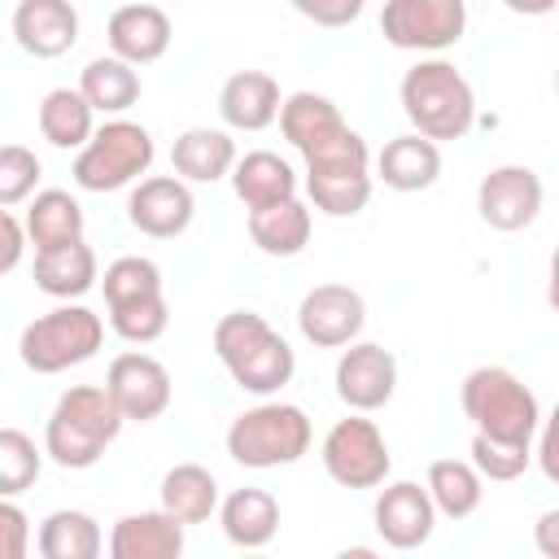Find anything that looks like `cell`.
Masks as SVG:
<instances>
[{
    "label": "cell",
    "instance_id": "cell-1",
    "mask_svg": "<svg viewBox=\"0 0 559 559\" xmlns=\"http://www.w3.org/2000/svg\"><path fill=\"white\" fill-rule=\"evenodd\" d=\"M214 358L223 362V371L231 376L236 389L253 393V397H271L280 393L293 371H297V354L293 345L258 314V310H231L214 323Z\"/></svg>",
    "mask_w": 559,
    "mask_h": 559
},
{
    "label": "cell",
    "instance_id": "cell-2",
    "mask_svg": "<svg viewBox=\"0 0 559 559\" xmlns=\"http://www.w3.org/2000/svg\"><path fill=\"white\" fill-rule=\"evenodd\" d=\"M122 424L127 415L118 411L105 384H70L44 424V450L57 467L83 472L100 463V454L114 445Z\"/></svg>",
    "mask_w": 559,
    "mask_h": 559
},
{
    "label": "cell",
    "instance_id": "cell-3",
    "mask_svg": "<svg viewBox=\"0 0 559 559\" xmlns=\"http://www.w3.org/2000/svg\"><path fill=\"white\" fill-rule=\"evenodd\" d=\"M402 114L411 122V131L445 144V140H463L476 122V92L472 83L459 74L454 61L445 57H424L402 74L397 87Z\"/></svg>",
    "mask_w": 559,
    "mask_h": 559
},
{
    "label": "cell",
    "instance_id": "cell-4",
    "mask_svg": "<svg viewBox=\"0 0 559 559\" xmlns=\"http://www.w3.org/2000/svg\"><path fill=\"white\" fill-rule=\"evenodd\" d=\"M459 406L476 432L507 441V445H533V437L542 428V406H537L533 389L507 367L467 371L463 389H459Z\"/></svg>",
    "mask_w": 559,
    "mask_h": 559
},
{
    "label": "cell",
    "instance_id": "cell-5",
    "mask_svg": "<svg viewBox=\"0 0 559 559\" xmlns=\"http://www.w3.org/2000/svg\"><path fill=\"white\" fill-rule=\"evenodd\" d=\"M310 441H314L310 415L293 402H258L240 411L227 428V454L253 472L297 463L310 450Z\"/></svg>",
    "mask_w": 559,
    "mask_h": 559
},
{
    "label": "cell",
    "instance_id": "cell-6",
    "mask_svg": "<svg viewBox=\"0 0 559 559\" xmlns=\"http://www.w3.org/2000/svg\"><path fill=\"white\" fill-rule=\"evenodd\" d=\"M100 341H105L100 314L79 306V301H66V306H57V310H48L22 328L17 358L35 376H61V371L96 358Z\"/></svg>",
    "mask_w": 559,
    "mask_h": 559
},
{
    "label": "cell",
    "instance_id": "cell-7",
    "mask_svg": "<svg viewBox=\"0 0 559 559\" xmlns=\"http://www.w3.org/2000/svg\"><path fill=\"white\" fill-rule=\"evenodd\" d=\"M153 157H157V144H153L148 127H140L131 118H109L74 153L70 175L83 192H118V188L140 183V175H148Z\"/></svg>",
    "mask_w": 559,
    "mask_h": 559
},
{
    "label": "cell",
    "instance_id": "cell-8",
    "mask_svg": "<svg viewBox=\"0 0 559 559\" xmlns=\"http://www.w3.org/2000/svg\"><path fill=\"white\" fill-rule=\"evenodd\" d=\"M306 192L310 205L328 218H354L371 201V148L349 127L336 144L306 157Z\"/></svg>",
    "mask_w": 559,
    "mask_h": 559
},
{
    "label": "cell",
    "instance_id": "cell-9",
    "mask_svg": "<svg viewBox=\"0 0 559 559\" xmlns=\"http://www.w3.org/2000/svg\"><path fill=\"white\" fill-rule=\"evenodd\" d=\"M319 459H323V472L341 489H380L389 480V467H393L384 432L362 411H354V415H345L328 428V437L319 445Z\"/></svg>",
    "mask_w": 559,
    "mask_h": 559
},
{
    "label": "cell",
    "instance_id": "cell-10",
    "mask_svg": "<svg viewBox=\"0 0 559 559\" xmlns=\"http://www.w3.org/2000/svg\"><path fill=\"white\" fill-rule=\"evenodd\" d=\"M467 31L463 0H384L380 35L406 52H445Z\"/></svg>",
    "mask_w": 559,
    "mask_h": 559
},
{
    "label": "cell",
    "instance_id": "cell-11",
    "mask_svg": "<svg viewBox=\"0 0 559 559\" xmlns=\"http://www.w3.org/2000/svg\"><path fill=\"white\" fill-rule=\"evenodd\" d=\"M332 384L349 411L371 415V411L389 406L397 393V358H393V349H384L376 341H349L336 358Z\"/></svg>",
    "mask_w": 559,
    "mask_h": 559
},
{
    "label": "cell",
    "instance_id": "cell-12",
    "mask_svg": "<svg viewBox=\"0 0 559 559\" xmlns=\"http://www.w3.org/2000/svg\"><path fill=\"white\" fill-rule=\"evenodd\" d=\"M367 323V301L349 284H314L297 301V328L314 349H345Z\"/></svg>",
    "mask_w": 559,
    "mask_h": 559
},
{
    "label": "cell",
    "instance_id": "cell-13",
    "mask_svg": "<svg viewBox=\"0 0 559 559\" xmlns=\"http://www.w3.org/2000/svg\"><path fill=\"white\" fill-rule=\"evenodd\" d=\"M437 502L428 493V485H415V480H389L380 493H376V507H371V520H376V533L384 546L393 550H419L432 528H437Z\"/></svg>",
    "mask_w": 559,
    "mask_h": 559
},
{
    "label": "cell",
    "instance_id": "cell-14",
    "mask_svg": "<svg viewBox=\"0 0 559 559\" xmlns=\"http://www.w3.org/2000/svg\"><path fill=\"white\" fill-rule=\"evenodd\" d=\"M480 223L493 231H524L542 214V179L528 166H493L476 183Z\"/></svg>",
    "mask_w": 559,
    "mask_h": 559
},
{
    "label": "cell",
    "instance_id": "cell-15",
    "mask_svg": "<svg viewBox=\"0 0 559 559\" xmlns=\"http://www.w3.org/2000/svg\"><path fill=\"white\" fill-rule=\"evenodd\" d=\"M192 214H197V201H192V188L188 179H179L175 170L170 175H148L131 188L127 197V218L135 231L153 236V240H175L192 227Z\"/></svg>",
    "mask_w": 559,
    "mask_h": 559
},
{
    "label": "cell",
    "instance_id": "cell-16",
    "mask_svg": "<svg viewBox=\"0 0 559 559\" xmlns=\"http://www.w3.org/2000/svg\"><path fill=\"white\" fill-rule=\"evenodd\" d=\"M105 389L118 402V411L135 424H148V419L166 415V406H170V371L144 349L118 354L105 371Z\"/></svg>",
    "mask_w": 559,
    "mask_h": 559
},
{
    "label": "cell",
    "instance_id": "cell-17",
    "mask_svg": "<svg viewBox=\"0 0 559 559\" xmlns=\"http://www.w3.org/2000/svg\"><path fill=\"white\" fill-rule=\"evenodd\" d=\"M9 26L17 48L39 61H52L79 44V9L70 0H17Z\"/></svg>",
    "mask_w": 559,
    "mask_h": 559
},
{
    "label": "cell",
    "instance_id": "cell-18",
    "mask_svg": "<svg viewBox=\"0 0 559 559\" xmlns=\"http://www.w3.org/2000/svg\"><path fill=\"white\" fill-rule=\"evenodd\" d=\"M105 39H109L114 57H122L131 66H153V61L166 57L175 31H170L166 9H157V4H122V9L109 13Z\"/></svg>",
    "mask_w": 559,
    "mask_h": 559
},
{
    "label": "cell",
    "instance_id": "cell-19",
    "mask_svg": "<svg viewBox=\"0 0 559 559\" xmlns=\"http://www.w3.org/2000/svg\"><path fill=\"white\" fill-rule=\"evenodd\" d=\"M183 520L166 507L131 511L109 528V559H179L183 555Z\"/></svg>",
    "mask_w": 559,
    "mask_h": 559
},
{
    "label": "cell",
    "instance_id": "cell-20",
    "mask_svg": "<svg viewBox=\"0 0 559 559\" xmlns=\"http://www.w3.org/2000/svg\"><path fill=\"white\" fill-rule=\"evenodd\" d=\"M284 109L280 83L266 70H236L218 87V114L231 131H266Z\"/></svg>",
    "mask_w": 559,
    "mask_h": 559
},
{
    "label": "cell",
    "instance_id": "cell-21",
    "mask_svg": "<svg viewBox=\"0 0 559 559\" xmlns=\"http://www.w3.org/2000/svg\"><path fill=\"white\" fill-rule=\"evenodd\" d=\"M376 175L393 192H424V188H432L441 179V144L419 135V131L393 135L376 153Z\"/></svg>",
    "mask_w": 559,
    "mask_h": 559
},
{
    "label": "cell",
    "instance_id": "cell-22",
    "mask_svg": "<svg viewBox=\"0 0 559 559\" xmlns=\"http://www.w3.org/2000/svg\"><path fill=\"white\" fill-rule=\"evenodd\" d=\"M280 131H284V140H288L301 157H310V153L336 144V140L349 131V122L341 118V109H336L328 96H319V92H293V96H284Z\"/></svg>",
    "mask_w": 559,
    "mask_h": 559
},
{
    "label": "cell",
    "instance_id": "cell-23",
    "mask_svg": "<svg viewBox=\"0 0 559 559\" xmlns=\"http://www.w3.org/2000/svg\"><path fill=\"white\" fill-rule=\"evenodd\" d=\"M236 140L218 127H188L170 144V170L188 183H214L236 170Z\"/></svg>",
    "mask_w": 559,
    "mask_h": 559
},
{
    "label": "cell",
    "instance_id": "cell-24",
    "mask_svg": "<svg viewBox=\"0 0 559 559\" xmlns=\"http://www.w3.org/2000/svg\"><path fill=\"white\" fill-rule=\"evenodd\" d=\"M227 179H231V192L240 197L245 210H266V205H280V201L297 197V170L271 148L245 153Z\"/></svg>",
    "mask_w": 559,
    "mask_h": 559
},
{
    "label": "cell",
    "instance_id": "cell-25",
    "mask_svg": "<svg viewBox=\"0 0 559 559\" xmlns=\"http://www.w3.org/2000/svg\"><path fill=\"white\" fill-rule=\"evenodd\" d=\"M218 524H223V537L240 550H258L266 546L275 533H280V502L266 493V489H231L223 502H218Z\"/></svg>",
    "mask_w": 559,
    "mask_h": 559
},
{
    "label": "cell",
    "instance_id": "cell-26",
    "mask_svg": "<svg viewBox=\"0 0 559 559\" xmlns=\"http://www.w3.org/2000/svg\"><path fill=\"white\" fill-rule=\"evenodd\" d=\"M96 280H100V266H96L92 245H83V240L35 253V288L57 301H79L83 293L96 288Z\"/></svg>",
    "mask_w": 559,
    "mask_h": 559
},
{
    "label": "cell",
    "instance_id": "cell-27",
    "mask_svg": "<svg viewBox=\"0 0 559 559\" xmlns=\"http://www.w3.org/2000/svg\"><path fill=\"white\" fill-rule=\"evenodd\" d=\"M310 205L301 197L266 205V210H249V240L266 253V258H297L310 245Z\"/></svg>",
    "mask_w": 559,
    "mask_h": 559
},
{
    "label": "cell",
    "instance_id": "cell-28",
    "mask_svg": "<svg viewBox=\"0 0 559 559\" xmlns=\"http://www.w3.org/2000/svg\"><path fill=\"white\" fill-rule=\"evenodd\" d=\"M39 135L52 148H83L96 135V109L79 87H52L39 100Z\"/></svg>",
    "mask_w": 559,
    "mask_h": 559
},
{
    "label": "cell",
    "instance_id": "cell-29",
    "mask_svg": "<svg viewBox=\"0 0 559 559\" xmlns=\"http://www.w3.org/2000/svg\"><path fill=\"white\" fill-rule=\"evenodd\" d=\"M157 493H162V507L170 515H179L183 524H205L210 515H218V502H223L214 472L201 467V463H175L162 476Z\"/></svg>",
    "mask_w": 559,
    "mask_h": 559
},
{
    "label": "cell",
    "instance_id": "cell-30",
    "mask_svg": "<svg viewBox=\"0 0 559 559\" xmlns=\"http://www.w3.org/2000/svg\"><path fill=\"white\" fill-rule=\"evenodd\" d=\"M79 92L92 100V109L96 114H105V118H122L135 100H140V74H135V66L131 61H122V57H92L87 66H83V74H79Z\"/></svg>",
    "mask_w": 559,
    "mask_h": 559
},
{
    "label": "cell",
    "instance_id": "cell-31",
    "mask_svg": "<svg viewBox=\"0 0 559 559\" xmlns=\"http://www.w3.org/2000/svg\"><path fill=\"white\" fill-rule=\"evenodd\" d=\"M26 231H31L35 253L74 245V240H83V205L61 188H44L26 205Z\"/></svg>",
    "mask_w": 559,
    "mask_h": 559
},
{
    "label": "cell",
    "instance_id": "cell-32",
    "mask_svg": "<svg viewBox=\"0 0 559 559\" xmlns=\"http://www.w3.org/2000/svg\"><path fill=\"white\" fill-rule=\"evenodd\" d=\"M35 546H39L44 559H96L105 550V537H100V524L87 511L61 507V511L39 520Z\"/></svg>",
    "mask_w": 559,
    "mask_h": 559
},
{
    "label": "cell",
    "instance_id": "cell-33",
    "mask_svg": "<svg viewBox=\"0 0 559 559\" xmlns=\"http://www.w3.org/2000/svg\"><path fill=\"white\" fill-rule=\"evenodd\" d=\"M428 493L445 520H467L485 498V476L472 459H437L428 463Z\"/></svg>",
    "mask_w": 559,
    "mask_h": 559
},
{
    "label": "cell",
    "instance_id": "cell-34",
    "mask_svg": "<svg viewBox=\"0 0 559 559\" xmlns=\"http://www.w3.org/2000/svg\"><path fill=\"white\" fill-rule=\"evenodd\" d=\"M44 454L22 428H0V493L4 498H17L22 489H31L44 472Z\"/></svg>",
    "mask_w": 559,
    "mask_h": 559
},
{
    "label": "cell",
    "instance_id": "cell-35",
    "mask_svg": "<svg viewBox=\"0 0 559 559\" xmlns=\"http://www.w3.org/2000/svg\"><path fill=\"white\" fill-rule=\"evenodd\" d=\"M170 323V306L166 293L153 297H135V301H118L109 306V328L127 341V345H153Z\"/></svg>",
    "mask_w": 559,
    "mask_h": 559
},
{
    "label": "cell",
    "instance_id": "cell-36",
    "mask_svg": "<svg viewBox=\"0 0 559 559\" xmlns=\"http://www.w3.org/2000/svg\"><path fill=\"white\" fill-rule=\"evenodd\" d=\"M100 293H105V306H118V301H135V297H153L162 293V266L153 258H114L100 275Z\"/></svg>",
    "mask_w": 559,
    "mask_h": 559
},
{
    "label": "cell",
    "instance_id": "cell-37",
    "mask_svg": "<svg viewBox=\"0 0 559 559\" xmlns=\"http://www.w3.org/2000/svg\"><path fill=\"white\" fill-rule=\"evenodd\" d=\"M44 166L31 148L22 144H4L0 148V210H13L22 205L26 197H35V183H39Z\"/></svg>",
    "mask_w": 559,
    "mask_h": 559
},
{
    "label": "cell",
    "instance_id": "cell-38",
    "mask_svg": "<svg viewBox=\"0 0 559 559\" xmlns=\"http://www.w3.org/2000/svg\"><path fill=\"white\" fill-rule=\"evenodd\" d=\"M472 463L480 467L485 480H515L528 472L533 445H507V441H493L485 432H472Z\"/></svg>",
    "mask_w": 559,
    "mask_h": 559
},
{
    "label": "cell",
    "instance_id": "cell-39",
    "mask_svg": "<svg viewBox=\"0 0 559 559\" xmlns=\"http://www.w3.org/2000/svg\"><path fill=\"white\" fill-rule=\"evenodd\" d=\"M306 22H314V26H328V31H341V26H349V22H358L362 17V4L367 0H288Z\"/></svg>",
    "mask_w": 559,
    "mask_h": 559
},
{
    "label": "cell",
    "instance_id": "cell-40",
    "mask_svg": "<svg viewBox=\"0 0 559 559\" xmlns=\"http://www.w3.org/2000/svg\"><path fill=\"white\" fill-rule=\"evenodd\" d=\"M26 546H31V520L13 498H4L0 502V559H26Z\"/></svg>",
    "mask_w": 559,
    "mask_h": 559
},
{
    "label": "cell",
    "instance_id": "cell-41",
    "mask_svg": "<svg viewBox=\"0 0 559 559\" xmlns=\"http://www.w3.org/2000/svg\"><path fill=\"white\" fill-rule=\"evenodd\" d=\"M533 459H537L542 476H546L550 485H559V406L550 411V419H542V428H537V450H533Z\"/></svg>",
    "mask_w": 559,
    "mask_h": 559
},
{
    "label": "cell",
    "instance_id": "cell-42",
    "mask_svg": "<svg viewBox=\"0 0 559 559\" xmlns=\"http://www.w3.org/2000/svg\"><path fill=\"white\" fill-rule=\"evenodd\" d=\"M0 231H4V249H0V275H9V271H17V262H22V249H26L31 231H26V218H17L13 210H0Z\"/></svg>",
    "mask_w": 559,
    "mask_h": 559
},
{
    "label": "cell",
    "instance_id": "cell-43",
    "mask_svg": "<svg viewBox=\"0 0 559 559\" xmlns=\"http://www.w3.org/2000/svg\"><path fill=\"white\" fill-rule=\"evenodd\" d=\"M533 546H537L546 559H559V507L537 515V524H533Z\"/></svg>",
    "mask_w": 559,
    "mask_h": 559
},
{
    "label": "cell",
    "instance_id": "cell-44",
    "mask_svg": "<svg viewBox=\"0 0 559 559\" xmlns=\"http://www.w3.org/2000/svg\"><path fill=\"white\" fill-rule=\"evenodd\" d=\"M511 13H520V17H542V13H555L559 9V0H502Z\"/></svg>",
    "mask_w": 559,
    "mask_h": 559
},
{
    "label": "cell",
    "instance_id": "cell-45",
    "mask_svg": "<svg viewBox=\"0 0 559 559\" xmlns=\"http://www.w3.org/2000/svg\"><path fill=\"white\" fill-rule=\"evenodd\" d=\"M546 301H550V310L559 314V245H555V253H550V271H546Z\"/></svg>",
    "mask_w": 559,
    "mask_h": 559
},
{
    "label": "cell",
    "instance_id": "cell-46",
    "mask_svg": "<svg viewBox=\"0 0 559 559\" xmlns=\"http://www.w3.org/2000/svg\"><path fill=\"white\" fill-rule=\"evenodd\" d=\"M555 96H559V70H555Z\"/></svg>",
    "mask_w": 559,
    "mask_h": 559
}]
</instances>
